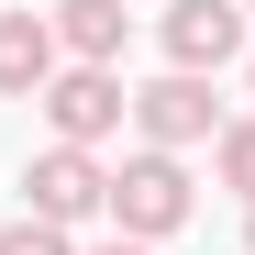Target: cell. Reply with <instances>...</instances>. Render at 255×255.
Wrapping results in <instances>:
<instances>
[{"instance_id": "obj_5", "label": "cell", "mask_w": 255, "mask_h": 255, "mask_svg": "<svg viewBox=\"0 0 255 255\" xmlns=\"http://www.w3.org/2000/svg\"><path fill=\"white\" fill-rule=\"evenodd\" d=\"M244 56V0H166V67L178 78H211Z\"/></svg>"}, {"instance_id": "obj_1", "label": "cell", "mask_w": 255, "mask_h": 255, "mask_svg": "<svg viewBox=\"0 0 255 255\" xmlns=\"http://www.w3.org/2000/svg\"><path fill=\"white\" fill-rule=\"evenodd\" d=\"M111 222L133 233V244H166V233L189 222V166H178V155H155V144H144V155H122V166H111Z\"/></svg>"}, {"instance_id": "obj_2", "label": "cell", "mask_w": 255, "mask_h": 255, "mask_svg": "<svg viewBox=\"0 0 255 255\" xmlns=\"http://www.w3.org/2000/svg\"><path fill=\"white\" fill-rule=\"evenodd\" d=\"M133 133L155 144V155H178V144H222V100H211V78H144L133 89Z\"/></svg>"}, {"instance_id": "obj_13", "label": "cell", "mask_w": 255, "mask_h": 255, "mask_svg": "<svg viewBox=\"0 0 255 255\" xmlns=\"http://www.w3.org/2000/svg\"><path fill=\"white\" fill-rule=\"evenodd\" d=\"M244 11H255V0H244Z\"/></svg>"}, {"instance_id": "obj_9", "label": "cell", "mask_w": 255, "mask_h": 255, "mask_svg": "<svg viewBox=\"0 0 255 255\" xmlns=\"http://www.w3.org/2000/svg\"><path fill=\"white\" fill-rule=\"evenodd\" d=\"M0 255H78L56 222H33V211H22V222H0Z\"/></svg>"}, {"instance_id": "obj_10", "label": "cell", "mask_w": 255, "mask_h": 255, "mask_svg": "<svg viewBox=\"0 0 255 255\" xmlns=\"http://www.w3.org/2000/svg\"><path fill=\"white\" fill-rule=\"evenodd\" d=\"M89 255H155V244H133V233H111V244H89Z\"/></svg>"}, {"instance_id": "obj_3", "label": "cell", "mask_w": 255, "mask_h": 255, "mask_svg": "<svg viewBox=\"0 0 255 255\" xmlns=\"http://www.w3.org/2000/svg\"><path fill=\"white\" fill-rule=\"evenodd\" d=\"M22 211H33V222H89V211H111V166L100 155H78V144H45V155H33L22 166Z\"/></svg>"}, {"instance_id": "obj_11", "label": "cell", "mask_w": 255, "mask_h": 255, "mask_svg": "<svg viewBox=\"0 0 255 255\" xmlns=\"http://www.w3.org/2000/svg\"><path fill=\"white\" fill-rule=\"evenodd\" d=\"M244 244H255V211H244Z\"/></svg>"}, {"instance_id": "obj_12", "label": "cell", "mask_w": 255, "mask_h": 255, "mask_svg": "<svg viewBox=\"0 0 255 255\" xmlns=\"http://www.w3.org/2000/svg\"><path fill=\"white\" fill-rule=\"evenodd\" d=\"M244 89H255V56H244Z\"/></svg>"}, {"instance_id": "obj_6", "label": "cell", "mask_w": 255, "mask_h": 255, "mask_svg": "<svg viewBox=\"0 0 255 255\" xmlns=\"http://www.w3.org/2000/svg\"><path fill=\"white\" fill-rule=\"evenodd\" d=\"M56 22L45 11H0V100H45L56 89Z\"/></svg>"}, {"instance_id": "obj_8", "label": "cell", "mask_w": 255, "mask_h": 255, "mask_svg": "<svg viewBox=\"0 0 255 255\" xmlns=\"http://www.w3.org/2000/svg\"><path fill=\"white\" fill-rule=\"evenodd\" d=\"M211 178H222V189H244V211H255V111H244V122H222V144H211Z\"/></svg>"}, {"instance_id": "obj_7", "label": "cell", "mask_w": 255, "mask_h": 255, "mask_svg": "<svg viewBox=\"0 0 255 255\" xmlns=\"http://www.w3.org/2000/svg\"><path fill=\"white\" fill-rule=\"evenodd\" d=\"M45 22H56V45H67L78 67H111V56H122V33H133V11H122V0H56Z\"/></svg>"}, {"instance_id": "obj_4", "label": "cell", "mask_w": 255, "mask_h": 255, "mask_svg": "<svg viewBox=\"0 0 255 255\" xmlns=\"http://www.w3.org/2000/svg\"><path fill=\"white\" fill-rule=\"evenodd\" d=\"M45 122H56V144H78V155H89L100 133H122V122H133V89H122V67H56Z\"/></svg>"}]
</instances>
